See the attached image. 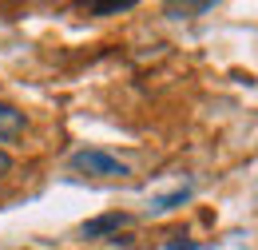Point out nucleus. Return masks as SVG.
Segmentation results:
<instances>
[{"label":"nucleus","mask_w":258,"mask_h":250,"mask_svg":"<svg viewBox=\"0 0 258 250\" xmlns=\"http://www.w3.org/2000/svg\"><path fill=\"white\" fill-rule=\"evenodd\" d=\"M68 167L80 171V175H99V179H123V175H131V167L123 163V159L107 155V151H99V147L76 151V155L68 159Z\"/></svg>","instance_id":"nucleus-1"},{"label":"nucleus","mask_w":258,"mask_h":250,"mask_svg":"<svg viewBox=\"0 0 258 250\" xmlns=\"http://www.w3.org/2000/svg\"><path fill=\"white\" fill-rule=\"evenodd\" d=\"M24 127H28L24 111H16L12 103H4V99H0V143H12V139H20V135H24Z\"/></svg>","instance_id":"nucleus-2"},{"label":"nucleus","mask_w":258,"mask_h":250,"mask_svg":"<svg viewBox=\"0 0 258 250\" xmlns=\"http://www.w3.org/2000/svg\"><path fill=\"white\" fill-rule=\"evenodd\" d=\"M123 226H131V215H99V219L84 222V238H103V234H115V230H123Z\"/></svg>","instance_id":"nucleus-3"},{"label":"nucleus","mask_w":258,"mask_h":250,"mask_svg":"<svg viewBox=\"0 0 258 250\" xmlns=\"http://www.w3.org/2000/svg\"><path fill=\"white\" fill-rule=\"evenodd\" d=\"M191 199V187H179L171 191V195H159V199H151L147 203V215H163V211H175V207H183Z\"/></svg>","instance_id":"nucleus-4"},{"label":"nucleus","mask_w":258,"mask_h":250,"mask_svg":"<svg viewBox=\"0 0 258 250\" xmlns=\"http://www.w3.org/2000/svg\"><path fill=\"white\" fill-rule=\"evenodd\" d=\"M211 8H215L211 0H203V4H167V16L183 20V16H191V12H211Z\"/></svg>","instance_id":"nucleus-5"},{"label":"nucleus","mask_w":258,"mask_h":250,"mask_svg":"<svg viewBox=\"0 0 258 250\" xmlns=\"http://www.w3.org/2000/svg\"><path fill=\"white\" fill-rule=\"evenodd\" d=\"M135 8V0H107V4H92V12L96 16H115V12H131Z\"/></svg>","instance_id":"nucleus-6"},{"label":"nucleus","mask_w":258,"mask_h":250,"mask_svg":"<svg viewBox=\"0 0 258 250\" xmlns=\"http://www.w3.org/2000/svg\"><path fill=\"white\" fill-rule=\"evenodd\" d=\"M163 250H207V246H203V242H187V238H183V242H179V238H171Z\"/></svg>","instance_id":"nucleus-7"},{"label":"nucleus","mask_w":258,"mask_h":250,"mask_svg":"<svg viewBox=\"0 0 258 250\" xmlns=\"http://www.w3.org/2000/svg\"><path fill=\"white\" fill-rule=\"evenodd\" d=\"M8 171H12V155L0 147V175H8Z\"/></svg>","instance_id":"nucleus-8"}]
</instances>
